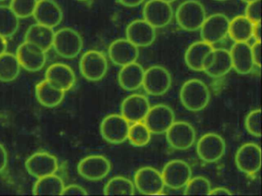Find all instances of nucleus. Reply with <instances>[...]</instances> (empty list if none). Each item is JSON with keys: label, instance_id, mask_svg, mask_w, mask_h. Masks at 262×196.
Returning <instances> with one entry per match:
<instances>
[{"label": "nucleus", "instance_id": "1", "mask_svg": "<svg viewBox=\"0 0 262 196\" xmlns=\"http://www.w3.org/2000/svg\"><path fill=\"white\" fill-rule=\"evenodd\" d=\"M179 96L184 107L191 112L204 110L208 106L211 97L208 86L197 78H192L184 83Z\"/></svg>", "mask_w": 262, "mask_h": 196}, {"label": "nucleus", "instance_id": "2", "mask_svg": "<svg viewBox=\"0 0 262 196\" xmlns=\"http://www.w3.org/2000/svg\"><path fill=\"white\" fill-rule=\"evenodd\" d=\"M206 17L205 6L199 0H185L176 9V21L187 32L199 30Z\"/></svg>", "mask_w": 262, "mask_h": 196}, {"label": "nucleus", "instance_id": "3", "mask_svg": "<svg viewBox=\"0 0 262 196\" xmlns=\"http://www.w3.org/2000/svg\"><path fill=\"white\" fill-rule=\"evenodd\" d=\"M83 41L79 32L70 28H63L55 32L53 47L58 55L72 59L80 54Z\"/></svg>", "mask_w": 262, "mask_h": 196}, {"label": "nucleus", "instance_id": "4", "mask_svg": "<svg viewBox=\"0 0 262 196\" xmlns=\"http://www.w3.org/2000/svg\"><path fill=\"white\" fill-rule=\"evenodd\" d=\"M106 57L97 50H90L83 54L79 61V69L82 76L90 81H99L108 71Z\"/></svg>", "mask_w": 262, "mask_h": 196}, {"label": "nucleus", "instance_id": "5", "mask_svg": "<svg viewBox=\"0 0 262 196\" xmlns=\"http://www.w3.org/2000/svg\"><path fill=\"white\" fill-rule=\"evenodd\" d=\"M171 86V74L166 67L153 65L145 70L142 87L148 94L162 96L168 91Z\"/></svg>", "mask_w": 262, "mask_h": 196}, {"label": "nucleus", "instance_id": "6", "mask_svg": "<svg viewBox=\"0 0 262 196\" xmlns=\"http://www.w3.org/2000/svg\"><path fill=\"white\" fill-rule=\"evenodd\" d=\"M129 122L122 114L108 115L100 124V133L106 142L120 144L128 139Z\"/></svg>", "mask_w": 262, "mask_h": 196}, {"label": "nucleus", "instance_id": "7", "mask_svg": "<svg viewBox=\"0 0 262 196\" xmlns=\"http://www.w3.org/2000/svg\"><path fill=\"white\" fill-rule=\"evenodd\" d=\"M229 22V18L223 13L206 17L199 29L202 40L212 45L223 41L228 35Z\"/></svg>", "mask_w": 262, "mask_h": 196}, {"label": "nucleus", "instance_id": "8", "mask_svg": "<svg viewBox=\"0 0 262 196\" xmlns=\"http://www.w3.org/2000/svg\"><path fill=\"white\" fill-rule=\"evenodd\" d=\"M134 185L139 192L148 195L162 194L165 187L162 173L151 166L142 167L136 172Z\"/></svg>", "mask_w": 262, "mask_h": 196}, {"label": "nucleus", "instance_id": "9", "mask_svg": "<svg viewBox=\"0 0 262 196\" xmlns=\"http://www.w3.org/2000/svg\"><path fill=\"white\" fill-rule=\"evenodd\" d=\"M236 166L242 173L248 176H254L261 166V150L260 146L254 142H248L239 147L236 152Z\"/></svg>", "mask_w": 262, "mask_h": 196}, {"label": "nucleus", "instance_id": "10", "mask_svg": "<svg viewBox=\"0 0 262 196\" xmlns=\"http://www.w3.org/2000/svg\"><path fill=\"white\" fill-rule=\"evenodd\" d=\"M225 151L226 144L223 138L217 133H206L198 141V156L207 163H214L220 160Z\"/></svg>", "mask_w": 262, "mask_h": 196}, {"label": "nucleus", "instance_id": "11", "mask_svg": "<svg viewBox=\"0 0 262 196\" xmlns=\"http://www.w3.org/2000/svg\"><path fill=\"white\" fill-rule=\"evenodd\" d=\"M165 186L171 189H181L188 183L192 176L189 164L180 159H174L165 164L162 169Z\"/></svg>", "mask_w": 262, "mask_h": 196}, {"label": "nucleus", "instance_id": "12", "mask_svg": "<svg viewBox=\"0 0 262 196\" xmlns=\"http://www.w3.org/2000/svg\"><path fill=\"white\" fill-rule=\"evenodd\" d=\"M173 15L171 3L163 0H148L142 9L143 19L156 29L168 26L172 20Z\"/></svg>", "mask_w": 262, "mask_h": 196}, {"label": "nucleus", "instance_id": "13", "mask_svg": "<svg viewBox=\"0 0 262 196\" xmlns=\"http://www.w3.org/2000/svg\"><path fill=\"white\" fill-rule=\"evenodd\" d=\"M174 119L172 109L166 104H159L150 107L143 121L151 133L160 135L166 133Z\"/></svg>", "mask_w": 262, "mask_h": 196}, {"label": "nucleus", "instance_id": "14", "mask_svg": "<svg viewBox=\"0 0 262 196\" xmlns=\"http://www.w3.org/2000/svg\"><path fill=\"white\" fill-rule=\"evenodd\" d=\"M110 161L101 155L86 156L78 164L79 174L89 181H99L105 179L111 171Z\"/></svg>", "mask_w": 262, "mask_h": 196}, {"label": "nucleus", "instance_id": "15", "mask_svg": "<svg viewBox=\"0 0 262 196\" xmlns=\"http://www.w3.org/2000/svg\"><path fill=\"white\" fill-rule=\"evenodd\" d=\"M165 134L168 144L174 150H188L195 142V130L185 121H174Z\"/></svg>", "mask_w": 262, "mask_h": 196}, {"label": "nucleus", "instance_id": "16", "mask_svg": "<svg viewBox=\"0 0 262 196\" xmlns=\"http://www.w3.org/2000/svg\"><path fill=\"white\" fill-rule=\"evenodd\" d=\"M45 51L28 41H24L18 47L16 57L21 67L30 72L39 71L47 62Z\"/></svg>", "mask_w": 262, "mask_h": 196}, {"label": "nucleus", "instance_id": "17", "mask_svg": "<svg viewBox=\"0 0 262 196\" xmlns=\"http://www.w3.org/2000/svg\"><path fill=\"white\" fill-rule=\"evenodd\" d=\"M25 166L30 176L39 179L56 174L59 168V163L56 156L51 153L38 152L27 159Z\"/></svg>", "mask_w": 262, "mask_h": 196}, {"label": "nucleus", "instance_id": "18", "mask_svg": "<svg viewBox=\"0 0 262 196\" xmlns=\"http://www.w3.org/2000/svg\"><path fill=\"white\" fill-rule=\"evenodd\" d=\"M125 36L138 47H148L156 41V29L143 18H139L128 24Z\"/></svg>", "mask_w": 262, "mask_h": 196}, {"label": "nucleus", "instance_id": "19", "mask_svg": "<svg viewBox=\"0 0 262 196\" xmlns=\"http://www.w3.org/2000/svg\"><path fill=\"white\" fill-rule=\"evenodd\" d=\"M108 53L112 62L119 67L136 62L139 56V47L127 38L113 41L108 47Z\"/></svg>", "mask_w": 262, "mask_h": 196}, {"label": "nucleus", "instance_id": "20", "mask_svg": "<svg viewBox=\"0 0 262 196\" xmlns=\"http://www.w3.org/2000/svg\"><path fill=\"white\" fill-rule=\"evenodd\" d=\"M232 69L231 55L225 48H213L204 64L203 71L213 78L226 75Z\"/></svg>", "mask_w": 262, "mask_h": 196}, {"label": "nucleus", "instance_id": "21", "mask_svg": "<svg viewBox=\"0 0 262 196\" xmlns=\"http://www.w3.org/2000/svg\"><path fill=\"white\" fill-rule=\"evenodd\" d=\"M150 103L145 95L133 93L121 104V114L129 122L143 121L149 110Z\"/></svg>", "mask_w": 262, "mask_h": 196}, {"label": "nucleus", "instance_id": "22", "mask_svg": "<svg viewBox=\"0 0 262 196\" xmlns=\"http://www.w3.org/2000/svg\"><path fill=\"white\" fill-rule=\"evenodd\" d=\"M33 16L39 24L54 29L62 21L63 12L53 0H38Z\"/></svg>", "mask_w": 262, "mask_h": 196}, {"label": "nucleus", "instance_id": "23", "mask_svg": "<svg viewBox=\"0 0 262 196\" xmlns=\"http://www.w3.org/2000/svg\"><path fill=\"white\" fill-rule=\"evenodd\" d=\"M46 80L64 92L73 88L76 75L70 66L62 63L52 64L46 71Z\"/></svg>", "mask_w": 262, "mask_h": 196}, {"label": "nucleus", "instance_id": "24", "mask_svg": "<svg viewBox=\"0 0 262 196\" xmlns=\"http://www.w3.org/2000/svg\"><path fill=\"white\" fill-rule=\"evenodd\" d=\"M232 68L239 75H246L255 67L251 55V45L248 42H234L231 50Z\"/></svg>", "mask_w": 262, "mask_h": 196}, {"label": "nucleus", "instance_id": "25", "mask_svg": "<svg viewBox=\"0 0 262 196\" xmlns=\"http://www.w3.org/2000/svg\"><path fill=\"white\" fill-rule=\"evenodd\" d=\"M145 70L139 63L133 62L121 67L118 75L119 86L126 91H135L142 87Z\"/></svg>", "mask_w": 262, "mask_h": 196}, {"label": "nucleus", "instance_id": "26", "mask_svg": "<svg viewBox=\"0 0 262 196\" xmlns=\"http://www.w3.org/2000/svg\"><path fill=\"white\" fill-rule=\"evenodd\" d=\"M214 47L203 41H197L190 44L185 54L187 66L194 71H203L204 64Z\"/></svg>", "mask_w": 262, "mask_h": 196}, {"label": "nucleus", "instance_id": "27", "mask_svg": "<svg viewBox=\"0 0 262 196\" xmlns=\"http://www.w3.org/2000/svg\"><path fill=\"white\" fill-rule=\"evenodd\" d=\"M66 92L57 88L47 80L39 82L36 87V96L41 105L49 108L57 107L65 97Z\"/></svg>", "mask_w": 262, "mask_h": 196}, {"label": "nucleus", "instance_id": "28", "mask_svg": "<svg viewBox=\"0 0 262 196\" xmlns=\"http://www.w3.org/2000/svg\"><path fill=\"white\" fill-rule=\"evenodd\" d=\"M54 35L53 29L36 22L29 28L25 35V41L47 52L53 47Z\"/></svg>", "mask_w": 262, "mask_h": 196}, {"label": "nucleus", "instance_id": "29", "mask_svg": "<svg viewBox=\"0 0 262 196\" xmlns=\"http://www.w3.org/2000/svg\"><path fill=\"white\" fill-rule=\"evenodd\" d=\"M253 26L245 15H237L230 20L228 35L234 42H248L252 38Z\"/></svg>", "mask_w": 262, "mask_h": 196}, {"label": "nucleus", "instance_id": "30", "mask_svg": "<svg viewBox=\"0 0 262 196\" xmlns=\"http://www.w3.org/2000/svg\"><path fill=\"white\" fill-rule=\"evenodd\" d=\"M64 188L63 180L57 175L53 174L37 179L33 185V192L36 195H62Z\"/></svg>", "mask_w": 262, "mask_h": 196}, {"label": "nucleus", "instance_id": "31", "mask_svg": "<svg viewBox=\"0 0 262 196\" xmlns=\"http://www.w3.org/2000/svg\"><path fill=\"white\" fill-rule=\"evenodd\" d=\"M21 65L16 55L5 52L0 55V81L11 82L19 77Z\"/></svg>", "mask_w": 262, "mask_h": 196}, {"label": "nucleus", "instance_id": "32", "mask_svg": "<svg viewBox=\"0 0 262 196\" xmlns=\"http://www.w3.org/2000/svg\"><path fill=\"white\" fill-rule=\"evenodd\" d=\"M19 26V18L10 6L0 5V35L10 38L17 32Z\"/></svg>", "mask_w": 262, "mask_h": 196}, {"label": "nucleus", "instance_id": "33", "mask_svg": "<svg viewBox=\"0 0 262 196\" xmlns=\"http://www.w3.org/2000/svg\"><path fill=\"white\" fill-rule=\"evenodd\" d=\"M136 187L134 183L128 178L124 176H116L112 178L104 188V194L107 195L112 194H128L133 195L135 194Z\"/></svg>", "mask_w": 262, "mask_h": 196}, {"label": "nucleus", "instance_id": "34", "mask_svg": "<svg viewBox=\"0 0 262 196\" xmlns=\"http://www.w3.org/2000/svg\"><path fill=\"white\" fill-rule=\"evenodd\" d=\"M151 134L145 122L142 121L133 122L128 130V139L132 145L136 147H142L148 144L151 140Z\"/></svg>", "mask_w": 262, "mask_h": 196}, {"label": "nucleus", "instance_id": "35", "mask_svg": "<svg viewBox=\"0 0 262 196\" xmlns=\"http://www.w3.org/2000/svg\"><path fill=\"white\" fill-rule=\"evenodd\" d=\"M184 188L185 194L187 195L209 194L211 190L209 180L207 178L201 176L191 177Z\"/></svg>", "mask_w": 262, "mask_h": 196}, {"label": "nucleus", "instance_id": "36", "mask_svg": "<svg viewBox=\"0 0 262 196\" xmlns=\"http://www.w3.org/2000/svg\"><path fill=\"white\" fill-rule=\"evenodd\" d=\"M38 0H12L10 8L19 18L33 16Z\"/></svg>", "mask_w": 262, "mask_h": 196}, {"label": "nucleus", "instance_id": "37", "mask_svg": "<svg viewBox=\"0 0 262 196\" xmlns=\"http://www.w3.org/2000/svg\"><path fill=\"white\" fill-rule=\"evenodd\" d=\"M245 128L248 133L254 137L261 136V121H260V109H255L247 115L245 119Z\"/></svg>", "mask_w": 262, "mask_h": 196}, {"label": "nucleus", "instance_id": "38", "mask_svg": "<svg viewBox=\"0 0 262 196\" xmlns=\"http://www.w3.org/2000/svg\"><path fill=\"white\" fill-rule=\"evenodd\" d=\"M245 15L253 23L260 22L261 21V0H254L246 3Z\"/></svg>", "mask_w": 262, "mask_h": 196}, {"label": "nucleus", "instance_id": "39", "mask_svg": "<svg viewBox=\"0 0 262 196\" xmlns=\"http://www.w3.org/2000/svg\"><path fill=\"white\" fill-rule=\"evenodd\" d=\"M86 195L88 194L86 190L83 187L76 184H72L64 188L62 195Z\"/></svg>", "mask_w": 262, "mask_h": 196}, {"label": "nucleus", "instance_id": "40", "mask_svg": "<svg viewBox=\"0 0 262 196\" xmlns=\"http://www.w3.org/2000/svg\"><path fill=\"white\" fill-rule=\"evenodd\" d=\"M251 55L254 65L257 67H260L261 64V47H260V41H254V44L251 45Z\"/></svg>", "mask_w": 262, "mask_h": 196}, {"label": "nucleus", "instance_id": "41", "mask_svg": "<svg viewBox=\"0 0 262 196\" xmlns=\"http://www.w3.org/2000/svg\"><path fill=\"white\" fill-rule=\"evenodd\" d=\"M8 163V154L5 147L0 143V173H2Z\"/></svg>", "mask_w": 262, "mask_h": 196}, {"label": "nucleus", "instance_id": "42", "mask_svg": "<svg viewBox=\"0 0 262 196\" xmlns=\"http://www.w3.org/2000/svg\"><path fill=\"white\" fill-rule=\"evenodd\" d=\"M122 6L127 8H135L141 6L145 0H118Z\"/></svg>", "mask_w": 262, "mask_h": 196}, {"label": "nucleus", "instance_id": "43", "mask_svg": "<svg viewBox=\"0 0 262 196\" xmlns=\"http://www.w3.org/2000/svg\"><path fill=\"white\" fill-rule=\"evenodd\" d=\"M252 38L254 41H260L261 39V23H254L252 29Z\"/></svg>", "mask_w": 262, "mask_h": 196}, {"label": "nucleus", "instance_id": "44", "mask_svg": "<svg viewBox=\"0 0 262 196\" xmlns=\"http://www.w3.org/2000/svg\"><path fill=\"white\" fill-rule=\"evenodd\" d=\"M232 193L230 191L229 189L224 187H217L215 188H211V192L209 194L211 195H230Z\"/></svg>", "mask_w": 262, "mask_h": 196}, {"label": "nucleus", "instance_id": "45", "mask_svg": "<svg viewBox=\"0 0 262 196\" xmlns=\"http://www.w3.org/2000/svg\"><path fill=\"white\" fill-rule=\"evenodd\" d=\"M7 38L0 35V55L7 52Z\"/></svg>", "mask_w": 262, "mask_h": 196}, {"label": "nucleus", "instance_id": "46", "mask_svg": "<svg viewBox=\"0 0 262 196\" xmlns=\"http://www.w3.org/2000/svg\"><path fill=\"white\" fill-rule=\"evenodd\" d=\"M241 1L244 2L245 3H250V2L254 1V0H241Z\"/></svg>", "mask_w": 262, "mask_h": 196}, {"label": "nucleus", "instance_id": "47", "mask_svg": "<svg viewBox=\"0 0 262 196\" xmlns=\"http://www.w3.org/2000/svg\"><path fill=\"white\" fill-rule=\"evenodd\" d=\"M163 1L167 2V3H174V1H176V0H163Z\"/></svg>", "mask_w": 262, "mask_h": 196}, {"label": "nucleus", "instance_id": "48", "mask_svg": "<svg viewBox=\"0 0 262 196\" xmlns=\"http://www.w3.org/2000/svg\"><path fill=\"white\" fill-rule=\"evenodd\" d=\"M76 1H79V2H86V1H89V0H76Z\"/></svg>", "mask_w": 262, "mask_h": 196}, {"label": "nucleus", "instance_id": "49", "mask_svg": "<svg viewBox=\"0 0 262 196\" xmlns=\"http://www.w3.org/2000/svg\"><path fill=\"white\" fill-rule=\"evenodd\" d=\"M215 1H217V2H225V1H227V0H215Z\"/></svg>", "mask_w": 262, "mask_h": 196}, {"label": "nucleus", "instance_id": "50", "mask_svg": "<svg viewBox=\"0 0 262 196\" xmlns=\"http://www.w3.org/2000/svg\"><path fill=\"white\" fill-rule=\"evenodd\" d=\"M5 1V0H0V2H4Z\"/></svg>", "mask_w": 262, "mask_h": 196}]
</instances>
